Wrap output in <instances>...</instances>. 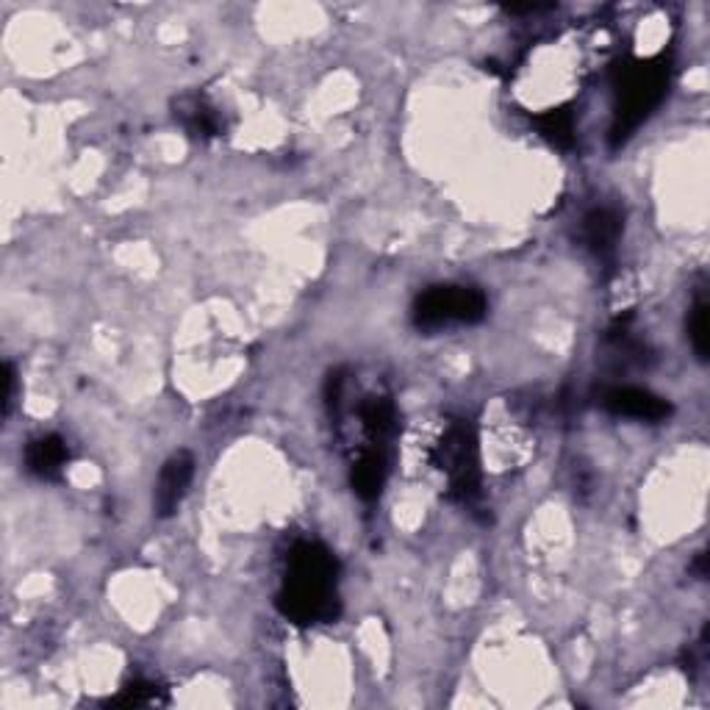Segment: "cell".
Instances as JSON below:
<instances>
[{"mask_svg": "<svg viewBox=\"0 0 710 710\" xmlns=\"http://www.w3.org/2000/svg\"><path fill=\"white\" fill-rule=\"evenodd\" d=\"M336 578L339 564L328 547L317 542L297 544L290 555L283 589L277 591V611L301 627L334 622L341 611Z\"/></svg>", "mask_w": 710, "mask_h": 710, "instance_id": "cell-1", "label": "cell"}, {"mask_svg": "<svg viewBox=\"0 0 710 710\" xmlns=\"http://www.w3.org/2000/svg\"><path fill=\"white\" fill-rule=\"evenodd\" d=\"M666 87H669V67L664 62H638L624 69L616 111H613V145H622L624 139L653 114L655 106L664 100Z\"/></svg>", "mask_w": 710, "mask_h": 710, "instance_id": "cell-2", "label": "cell"}, {"mask_svg": "<svg viewBox=\"0 0 710 710\" xmlns=\"http://www.w3.org/2000/svg\"><path fill=\"white\" fill-rule=\"evenodd\" d=\"M434 463L450 480V496L458 503H472L480 494V450L478 436L467 422H452L439 445L434 447Z\"/></svg>", "mask_w": 710, "mask_h": 710, "instance_id": "cell-3", "label": "cell"}, {"mask_svg": "<svg viewBox=\"0 0 710 710\" xmlns=\"http://www.w3.org/2000/svg\"><path fill=\"white\" fill-rule=\"evenodd\" d=\"M489 312L483 292L472 286H434L414 303V325L419 330H441L447 325H474Z\"/></svg>", "mask_w": 710, "mask_h": 710, "instance_id": "cell-4", "label": "cell"}, {"mask_svg": "<svg viewBox=\"0 0 710 710\" xmlns=\"http://www.w3.org/2000/svg\"><path fill=\"white\" fill-rule=\"evenodd\" d=\"M192 478H195V456L186 450L175 452L173 458H167V463L162 467L156 480V491H153V511L156 516L167 520L184 503L186 491H189Z\"/></svg>", "mask_w": 710, "mask_h": 710, "instance_id": "cell-5", "label": "cell"}, {"mask_svg": "<svg viewBox=\"0 0 710 710\" xmlns=\"http://www.w3.org/2000/svg\"><path fill=\"white\" fill-rule=\"evenodd\" d=\"M605 408L616 416H627V419L642 422H664L671 414V405L658 394L647 392V389L635 386H616L605 392L602 397Z\"/></svg>", "mask_w": 710, "mask_h": 710, "instance_id": "cell-6", "label": "cell"}, {"mask_svg": "<svg viewBox=\"0 0 710 710\" xmlns=\"http://www.w3.org/2000/svg\"><path fill=\"white\" fill-rule=\"evenodd\" d=\"M69 463V447L62 436H40L25 447V467L34 478L56 480Z\"/></svg>", "mask_w": 710, "mask_h": 710, "instance_id": "cell-7", "label": "cell"}, {"mask_svg": "<svg viewBox=\"0 0 710 710\" xmlns=\"http://www.w3.org/2000/svg\"><path fill=\"white\" fill-rule=\"evenodd\" d=\"M386 474H389V467H386V456H383V450H378L375 445L370 447V450H364L359 456V461L352 463V491L361 496V500H367V503H372V500H378L383 491V485H386Z\"/></svg>", "mask_w": 710, "mask_h": 710, "instance_id": "cell-8", "label": "cell"}, {"mask_svg": "<svg viewBox=\"0 0 710 710\" xmlns=\"http://www.w3.org/2000/svg\"><path fill=\"white\" fill-rule=\"evenodd\" d=\"M622 237V217L613 208H594L583 220V239L597 255H605L616 248Z\"/></svg>", "mask_w": 710, "mask_h": 710, "instance_id": "cell-9", "label": "cell"}, {"mask_svg": "<svg viewBox=\"0 0 710 710\" xmlns=\"http://www.w3.org/2000/svg\"><path fill=\"white\" fill-rule=\"evenodd\" d=\"M361 425H364L367 436H370L372 445H383L389 436L397 430V408H394L392 400L386 397H370L361 403L359 408Z\"/></svg>", "mask_w": 710, "mask_h": 710, "instance_id": "cell-10", "label": "cell"}, {"mask_svg": "<svg viewBox=\"0 0 710 710\" xmlns=\"http://www.w3.org/2000/svg\"><path fill=\"white\" fill-rule=\"evenodd\" d=\"M536 125L549 142H555L558 148H569L575 139V120L566 109H553L544 111V114L536 117Z\"/></svg>", "mask_w": 710, "mask_h": 710, "instance_id": "cell-11", "label": "cell"}, {"mask_svg": "<svg viewBox=\"0 0 710 710\" xmlns=\"http://www.w3.org/2000/svg\"><path fill=\"white\" fill-rule=\"evenodd\" d=\"M181 120H184V125L189 128V133H195V136H217V133H220V117H217L215 109H208L206 103H200V100L186 106V109L181 111Z\"/></svg>", "mask_w": 710, "mask_h": 710, "instance_id": "cell-12", "label": "cell"}, {"mask_svg": "<svg viewBox=\"0 0 710 710\" xmlns=\"http://www.w3.org/2000/svg\"><path fill=\"white\" fill-rule=\"evenodd\" d=\"M688 339H691L693 352L699 361H708V303L697 301L688 317Z\"/></svg>", "mask_w": 710, "mask_h": 710, "instance_id": "cell-13", "label": "cell"}, {"mask_svg": "<svg viewBox=\"0 0 710 710\" xmlns=\"http://www.w3.org/2000/svg\"><path fill=\"white\" fill-rule=\"evenodd\" d=\"M159 702V686L153 682H133L117 699H111V704H128V708H145V704Z\"/></svg>", "mask_w": 710, "mask_h": 710, "instance_id": "cell-14", "label": "cell"}, {"mask_svg": "<svg viewBox=\"0 0 710 710\" xmlns=\"http://www.w3.org/2000/svg\"><path fill=\"white\" fill-rule=\"evenodd\" d=\"M12 403H14V370H12V364H7V392H3V414H9V411H12Z\"/></svg>", "mask_w": 710, "mask_h": 710, "instance_id": "cell-15", "label": "cell"}]
</instances>
